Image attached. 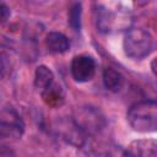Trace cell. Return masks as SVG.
Returning <instances> with one entry per match:
<instances>
[{"label": "cell", "mask_w": 157, "mask_h": 157, "mask_svg": "<svg viewBox=\"0 0 157 157\" xmlns=\"http://www.w3.org/2000/svg\"><path fill=\"white\" fill-rule=\"evenodd\" d=\"M126 119L132 130L137 132H156L157 131V102L141 101L132 104L128 113Z\"/></svg>", "instance_id": "obj_1"}, {"label": "cell", "mask_w": 157, "mask_h": 157, "mask_svg": "<svg viewBox=\"0 0 157 157\" xmlns=\"http://www.w3.org/2000/svg\"><path fill=\"white\" fill-rule=\"evenodd\" d=\"M97 28L102 33H110L121 29H129L131 17L125 9H110L104 4H97L96 10Z\"/></svg>", "instance_id": "obj_2"}, {"label": "cell", "mask_w": 157, "mask_h": 157, "mask_svg": "<svg viewBox=\"0 0 157 157\" xmlns=\"http://www.w3.org/2000/svg\"><path fill=\"white\" fill-rule=\"evenodd\" d=\"M72 121L85 136H94L104 130L107 120L103 113L93 105H80L74 110Z\"/></svg>", "instance_id": "obj_3"}, {"label": "cell", "mask_w": 157, "mask_h": 157, "mask_svg": "<svg viewBox=\"0 0 157 157\" xmlns=\"http://www.w3.org/2000/svg\"><path fill=\"white\" fill-rule=\"evenodd\" d=\"M123 49L128 58L141 60L152 50V37L141 27H130L125 32Z\"/></svg>", "instance_id": "obj_4"}, {"label": "cell", "mask_w": 157, "mask_h": 157, "mask_svg": "<svg viewBox=\"0 0 157 157\" xmlns=\"http://www.w3.org/2000/svg\"><path fill=\"white\" fill-rule=\"evenodd\" d=\"M25 132V123L12 105H4L0 113V135L2 139H20Z\"/></svg>", "instance_id": "obj_5"}, {"label": "cell", "mask_w": 157, "mask_h": 157, "mask_svg": "<svg viewBox=\"0 0 157 157\" xmlns=\"http://www.w3.org/2000/svg\"><path fill=\"white\" fill-rule=\"evenodd\" d=\"M96 60L87 54L75 55L70 64L71 76L76 82L80 83L91 81L96 74Z\"/></svg>", "instance_id": "obj_6"}, {"label": "cell", "mask_w": 157, "mask_h": 157, "mask_svg": "<svg viewBox=\"0 0 157 157\" xmlns=\"http://www.w3.org/2000/svg\"><path fill=\"white\" fill-rule=\"evenodd\" d=\"M121 157H157V140H134L124 150Z\"/></svg>", "instance_id": "obj_7"}, {"label": "cell", "mask_w": 157, "mask_h": 157, "mask_svg": "<svg viewBox=\"0 0 157 157\" xmlns=\"http://www.w3.org/2000/svg\"><path fill=\"white\" fill-rule=\"evenodd\" d=\"M45 47L52 53L63 54L69 50L70 40L65 34L53 31V32H49L45 37Z\"/></svg>", "instance_id": "obj_8"}, {"label": "cell", "mask_w": 157, "mask_h": 157, "mask_svg": "<svg viewBox=\"0 0 157 157\" xmlns=\"http://www.w3.org/2000/svg\"><path fill=\"white\" fill-rule=\"evenodd\" d=\"M102 77H103L104 87L110 92L120 91L124 85V76L113 67H104Z\"/></svg>", "instance_id": "obj_9"}, {"label": "cell", "mask_w": 157, "mask_h": 157, "mask_svg": "<svg viewBox=\"0 0 157 157\" xmlns=\"http://www.w3.org/2000/svg\"><path fill=\"white\" fill-rule=\"evenodd\" d=\"M40 94H42L44 103L50 107H60L65 99L63 88L55 82L53 85H50L48 88H45L44 91H42Z\"/></svg>", "instance_id": "obj_10"}, {"label": "cell", "mask_w": 157, "mask_h": 157, "mask_svg": "<svg viewBox=\"0 0 157 157\" xmlns=\"http://www.w3.org/2000/svg\"><path fill=\"white\" fill-rule=\"evenodd\" d=\"M53 83H54L53 71L45 65H39L34 71V86H36V88H38L42 92Z\"/></svg>", "instance_id": "obj_11"}, {"label": "cell", "mask_w": 157, "mask_h": 157, "mask_svg": "<svg viewBox=\"0 0 157 157\" xmlns=\"http://www.w3.org/2000/svg\"><path fill=\"white\" fill-rule=\"evenodd\" d=\"M81 16H82L81 2H72L70 5V9H69V23L74 31H80Z\"/></svg>", "instance_id": "obj_12"}, {"label": "cell", "mask_w": 157, "mask_h": 157, "mask_svg": "<svg viewBox=\"0 0 157 157\" xmlns=\"http://www.w3.org/2000/svg\"><path fill=\"white\" fill-rule=\"evenodd\" d=\"M10 15H11V11H10V9L7 7V5L6 4H1V22L4 23V22H6L7 21V18L10 17Z\"/></svg>", "instance_id": "obj_13"}, {"label": "cell", "mask_w": 157, "mask_h": 157, "mask_svg": "<svg viewBox=\"0 0 157 157\" xmlns=\"http://www.w3.org/2000/svg\"><path fill=\"white\" fill-rule=\"evenodd\" d=\"M151 71H152V74L155 75V77L157 78V58H155V59L151 61Z\"/></svg>", "instance_id": "obj_14"}]
</instances>
